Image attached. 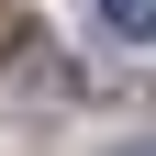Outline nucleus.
<instances>
[{"instance_id": "1", "label": "nucleus", "mask_w": 156, "mask_h": 156, "mask_svg": "<svg viewBox=\"0 0 156 156\" xmlns=\"http://www.w3.org/2000/svg\"><path fill=\"white\" fill-rule=\"evenodd\" d=\"M101 23H112V34H134V45H145V34H156V0H101Z\"/></svg>"}]
</instances>
